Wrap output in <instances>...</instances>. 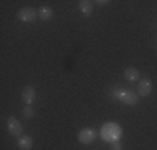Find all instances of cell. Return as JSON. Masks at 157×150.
<instances>
[{
	"label": "cell",
	"instance_id": "obj_7",
	"mask_svg": "<svg viewBox=\"0 0 157 150\" xmlns=\"http://www.w3.org/2000/svg\"><path fill=\"white\" fill-rule=\"evenodd\" d=\"M35 99H37L35 88H33L32 85L24 87V90H22V102H24L25 105H32L33 102H35Z\"/></svg>",
	"mask_w": 157,
	"mask_h": 150
},
{
	"label": "cell",
	"instance_id": "obj_12",
	"mask_svg": "<svg viewBox=\"0 0 157 150\" xmlns=\"http://www.w3.org/2000/svg\"><path fill=\"white\" fill-rule=\"evenodd\" d=\"M33 115H35V112H33L32 105H27V107L24 108V117H25V118H32Z\"/></svg>",
	"mask_w": 157,
	"mask_h": 150
},
{
	"label": "cell",
	"instance_id": "obj_3",
	"mask_svg": "<svg viewBox=\"0 0 157 150\" xmlns=\"http://www.w3.org/2000/svg\"><path fill=\"white\" fill-rule=\"evenodd\" d=\"M7 130H9V133L12 137H17V138H20L24 135V127H22L20 120L15 117H9V120H7Z\"/></svg>",
	"mask_w": 157,
	"mask_h": 150
},
{
	"label": "cell",
	"instance_id": "obj_8",
	"mask_svg": "<svg viewBox=\"0 0 157 150\" xmlns=\"http://www.w3.org/2000/svg\"><path fill=\"white\" fill-rule=\"evenodd\" d=\"M124 77L127 82H139L140 80V72L136 69V67H127V69L124 70Z\"/></svg>",
	"mask_w": 157,
	"mask_h": 150
},
{
	"label": "cell",
	"instance_id": "obj_13",
	"mask_svg": "<svg viewBox=\"0 0 157 150\" xmlns=\"http://www.w3.org/2000/svg\"><path fill=\"white\" fill-rule=\"evenodd\" d=\"M112 150H121V140L119 142H112Z\"/></svg>",
	"mask_w": 157,
	"mask_h": 150
},
{
	"label": "cell",
	"instance_id": "obj_9",
	"mask_svg": "<svg viewBox=\"0 0 157 150\" xmlns=\"http://www.w3.org/2000/svg\"><path fill=\"white\" fill-rule=\"evenodd\" d=\"M17 145H18L20 150H32L33 140H32V137H29V135H22V137L17 140Z\"/></svg>",
	"mask_w": 157,
	"mask_h": 150
},
{
	"label": "cell",
	"instance_id": "obj_2",
	"mask_svg": "<svg viewBox=\"0 0 157 150\" xmlns=\"http://www.w3.org/2000/svg\"><path fill=\"white\" fill-rule=\"evenodd\" d=\"M110 95H112V99L119 100L124 105H137L139 103V99H140L137 93H134L129 88H115V90H112Z\"/></svg>",
	"mask_w": 157,
	"mask_h": 150
},
{
	"label": "cell",
	"instance_id": "obj_6",
	"mask_svg": "<svg viewBox=\"0 0 157 150\" xmlns=\"http://www.w3.org/2000/svg\"><path fill=\"white\" fill-rule=\"evenodd\" d=\"M151 93H152L151 78H140L139 80V88H137V95L139 97H149Z\"/></svg>",
	"mask_w": 157,
	"mask_h": 150
},
{
	"label": "cell",
	"instance_id": "obj_11",
	"mask_svg": "<svg viewBox=\"0 0 157 150\" xmlns=\"http://www.w3.org/2000/svg\"><path fill=\"white\" fill-rule=\"evenodd\" d=\"M54 17V10L50 7H40L39 9V18L40 20H50Z\"/></svg>",
	"mask_w": 157,
	"mask_h": 150
},
{
	"label": "cell",
	"instance_id": "obj_1",
	"mask_svg": "<svg viewBox=\"0 0 157 150\" xmlns=\"http://www.w3.org/2000/svg\"><path fill=\"white\" fill-rule=\"evenodd\" d=\"M122 137V127L119 125V123L115 122H107L102 125V129H100V138H102L104 142H119Z\"/></svg>",
	"mask_w": 157,
	"mask_h": 150
},
{
	"label": "cell",
	"instance_id": "obj_4",
	"mask_svg": "<svg viewBox=\"0 0 157 150\" xmlns=\"http://www.w3.org/2000/svg\"><path fill=\"white\" fill-rule=\"evenodd\" d=\"M17 17H18V20L24 22V24H30V22H33L39 17V12H37L35 9H32V7H24V9H20L17 12Z\"/></svg>",
	"mask_w": 157,
	"mask_h": 150
},
{
	"label": "cell",
	"instance_id": "obj_5",
	"mask_svg": "<svg viewBox=\"0 0 157 150\" xmlns=\"http://www.w3.org/2000/svg\"><path fill=\"white\" fill-rule=\"evenodd\" d=\"M95 137H97V132L94 129H90V127H85V129H82L80 132H78V142L84 144V145L92 144V142L95 140Z\"/></svg>",
	"mask_w": 157,
	"mask_h": 150
},
{
	"label": "cell",
	"instance_id": "obj_10",
	"mask_svg": "<svg viewBox=\"0 0 157 150\" xmlns=\"http://www.w3.org/2000/svg\"><path fill=\"white\" fill-rule=\"evenodd\" d=\"M78 10H80L84 15L90 17L92 12H94V2H89V0H80V2H78Z\"/></svg>",
	"mask_w": 157,
	"mask_h": 150
},
{
	"label": "cell",
	"instance_id": "obj_14",
	"mask_svg": "<svg viewBox=\"0 0 157 150\" xmlns=\"http://www.w3.org/2000/svg\"><path fill=\"white\" fill-rule=\"evenodd\" d=\"M94 3H97V5H107L109 0H97V2H94Z\"/></svg>",
	"mask_w": 157,
	"mask_h": 150
}]
</instances>
